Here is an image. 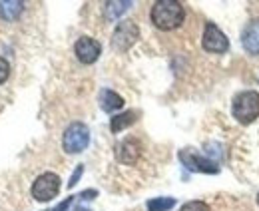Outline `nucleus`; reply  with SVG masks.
I'll list each match as a JSON object with an SVG mask.
<instances>
[{
    "mask_svg": "<svg viewBox=\"0 0 259 211\" xmlns=\"http://www.w3.org/2000/svg\"><path fill=\"white\" fill-rule=\"evenodd\" d=\"M150 18L160 30H176L184 24L186 8L178 0H158L150 10Z\"/></svg>",
    "mask_w": 259,
    "mask_h": 211,
    "instance_id": "f257e3e1",
    "label": "nucleus"
},
{
    "mask_svg": "<svg viewBox=\"0 0 259 211\" xmlns=\"http://www.w3.org/2000/svg\"><path fill=\"white\" fill-rule=\"evenodd\" d=\"M233 118L247 125L253 120L259 118V94L255 90H245L239 92L235 98H233Z\"/></svg>",
    "mask_w": 259,
    "mask_h": 211,
    "instance_id": "f03ea898",
    "label": "nucleus"
},
{
    "mask_svg": "<svg viewBox=\"0 0 259 211\" xmlns=\"http://www.w3.org/2000/svg\"><path fill=\"white\" fill-rule=\"evenodd\" d=\"M90 144V130L82 121H74L64 130L62 136V148L66 153H80Z\"/></svg>",
    "mask_w": 259,
    "mask_h": 211,
    "instance_id": "7ed1b4c3",
    "label": "nucleus"
},
{
    "mask_svg": "<svg viewBox=\"0 0 259 211\" xmlns=\"http://www.w3.org/2000/svg\"><path fill=\"white\" fill-rule=\"evenodd\" d=\"M58 193H60V178L52 172L38 176L32 183V197L36 201H42V203L52 201Z\"/></svg>",
    "mask_w": 259,
    "mask_h": 211,
    "instance_id": "20e7f679",
    "label": "nucleus"
},
{
    "mask_svg": "<svg viewBox=\"0 0 259 211\" xmlns=\"http://www.w3.org/2000/svg\"><path fill=\"white\" fill-rule=\"evenodd\" d=\"M140 38V28L134 20H122L118 22L116 30L112 34V48L118 52H126L130 50Z\"/></svg>",
    "mask_w": 259,
    "mask_h": 211,
    "instance_id": "39448f33",
    "label": "nucleus"
},
{
    "mask_svg": "<svg viewBox=\"0 0 259 211\" xmlns=\"http://www.w3.org/2000/svg\"><path fill=\"white\" fill-rule=\"evenodd\" d=\"M201 46L207 52L224 54V52L229 50V40H227L226 34L220 30V26H215L213 22H207L205 30H203V36H201Z\"/></svg>",
    "mask_w": 259,
    "mask_h": 211,
    "instance_id": "423d86ee",
    "label": "nucleus"
},
{
    "mask_svg": "<svg viewBox=\"0 0 259 211\" xmlns=\"http://www.w3.org/2000/svg\"><path fill=\"white\" fill-rule=\"evenodd\" d=\"M180 161L190 170V172H195V174H218L220 167L215 161L203 157L201 153H197L194 150H182L180 151Z\"/></svg>",
    "mask_w": 259,
    "mask_h": 211,
    "instance_id": "0eeeda50",
    "label": "nucleus"
},
{
    "mask_svg": "<svg viewBox=\"0 0 259 211\" xmlns=\"http://www.w3.org/2000/svg\"><path fill=\"white\" fill-rule=\"evenodd\" d=\"M74 54L82 64H94L102 54V44L90 36H82L74 44Z\"/></svg>",
    "mask_w": 259,
    "mask_h": 211,
    "instance_id": "6e6552de",
    "label": "nucleus"
},
{
    "mask_svg": "<svg viewBox=\"0 0 259 211\" xmlns=\"http://www.w3.org/2000/svg\"><path fill=\"white\" fill-rule=\"evenodd\" d=\"M241 44L243 50L251 56H259V18L251 20L241 32Z\"/></svg>",
    "mask_w": 259,
    "mask_h": 211,
    "instance_id": "1a4fd4ad",
    "label": "nucleus"
},
{
    "mask_svg": "<svg viewBox=\"0 0 259 211\" xmlns=\"http://www.w3.org/2000/svg\"><path fill=\"white\" fill-rule=\"evenodd\" d=\"M138 157H140V144H138V140L128 138V140H124V142H120L116 146V159L120 163L132 165V163L138 161Z\"/></svg>",
    "mask_w": 259,
    "mask_h": 211,
    "instance_id": "9d476101",
    "label": "nucleus"
},
{
    "mask_svg": "<svg viewBox=\"0 0 259 211\" xmlns=\"http://www.w3.org/2000/svg\"><path fill=\"white\" fill-rule=\"evenodd\" d=\"M98 102H100V108H102L104 112H108V114H112V112L124 108V98H122L120 94H116L114 90H108V88H104V90L100 92Z\"/></svg>",
    "mask_w": 259,
    "mask_h": 211,
    "instance_id": "9b49d317",
    "label": "nucleus"
},
{
    "mask_svg": "<svg viewBox=\"0 0 259 211\" xmlns=\"http://www.w3.org/2000/svg\"><path fill=\"white\" fill-rule=\"evenodd\" d=\"M24 10L22 0H0V18L6 22L16 20Z\"/></svg>",
    "mask_w": 259,
    "mask_h": 211,
    "instance_id": "f8f14e48",
    "label": "nucleus"
},
{
    "mask_svg": "<svg viewBox=\"0 0 259 211\" xmlns=\"http://www.w3.org/2000/svg\"><path fill=\"white\" fill-rule=\"evenodd\" d=\"M136 120H138V114H136L134 110H128V112L118 114V116H114V118L110 120V130H112V134H120V132H124L126 128H130Z\"/></svg>",
    "mask_w": 259,
    "mask_h": 211,
    "instance_id": "ddd939ff",
    "label": "nucleus"
},
{
    "mask_svg": "<svg viewBox=\"0 0 259 211\" xmlns=\"http://www.w3.org/2000/svg\"><path fill=\"white\" fill-rule=\"evenodd\" d=\"M132 6V2L126 0V2H106V16L108 20H116L118 16H122L126 10Z\"/></svg>",
    "mask_w": 259,
    "mask_h": 211,
    "instance_id": "4468645a",
    "label": "nucleus"
},
{
    "mask_svg": "<svg viewBox=\"0 0 259 211\" xmlns=\"http://www.w3.org/2000/svg\"><path fill=\"white\" fill-rule=\"evenodd\" d=\"M176 205L174 197H154L148 201V211H169Z\"/></svg>",
    "mask_w": 259,
    "mask_h": 211,
    "instance_id": "2eb2a0df",
    "label": "nucleus"
},
{
    "mask_svg": "<svg viewBox=\"0 0 259 211\" xmlns=\"http://www.w3.org/2000/svg\"><path fill=\"white\" fill-rule=\"evenodd\" d=\"M180 211H209V205H207L205 201H197V199H195V201L184 203Z\"/></svg>",
    "mask_w": 259,
    "mask_h": 211,
    "instance_id": "dca6fc26",
    "label": "nucleus"
},
{
    "mask_svg": "<svg viewBox=\"0 0 259 211\" xmlns=\"http://www.w3.org/2000/svg\"><path fill=\"white\" fill-rule=\"evenodd\" d=\"M10 76V64L6 62V58L0 56V84H4Z\"/></svg>",
    "mask_w": 259,
    "mask_h": 211,
    "instance_id": "f3484780",
    "label": "nucleus"
},
{
    "mask_svg": "<svg viewBox=\"0 0 259 211\" xmlns=\"http://www.w3.org/2000/svg\"><path fill=\"white\" fill-rule=\"evenodd\" d=\"M76 197H78V195H70V197H66L64 201H62V203H58L52 211H68V207L74 203V199H76Z\"/></svg>",
    "mask_w": 259,
    "mask_h": 211,
    "instance_id": "a211bd4d",
    "label": "nucleus"
},
{
    "mask_svg": "<svg viewBox=\"0 0 259 211\" xmlns=\"http://www.w3.org/2000/svg\"><path fill=\"white\" fill-rule=\"evenodd\" d=\"M82 172H84V165H78V167H76V172L72 174V178H70V181H68V187H74V185L78 183V180L82 178Z\"/></svg>",
    "mask_w": 259,
    "mask_h": 211,
    "instance_id": "6ab92c4d",
    "label": "nucleus"
},
{
    "mask_svg": "<svg viewBox=\"0 0 259 211\" xmlns=\"http://www.w3.org/2000/svg\"><path fill=\"white\" fill-rule=\"evenodd\" d=\"M74 211H90V209H86V207H76Z\"/></svg>",
    "mask_w": 259,
    "mask_h": 211,
    "instance_id": "aec40b11",
    "label": "nucleus"
},
{
    "mask_svg": "<svg viewBox=\"0 0 259 211\" xmlns=\"http://www.w3.org/2000/svg\"><path fill=\"white\" fill-rule=\"evenodd\" d=\"M257 203H259V195H257Z\"/></svg>",
    "mask_w": 259,
    "mask_h": 211,
    "instance_id": "412c9836",
    "label": "nucleus"
}]
</instances>
